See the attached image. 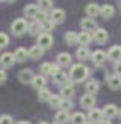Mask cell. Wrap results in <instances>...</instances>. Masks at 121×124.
Masks as SVG:
<instances>
[{
    "mask_svg": "<svg viewBox=\"0 0 121 124\" xmlns=\"http://www.w3.org/2000/svg\"><path fill=\"white\" fill-rule=\"evenodd\" d=\"M70 79L73 83H83L88 79L90 76V68L83 65V63H76V65H71L70 66V73H68Z\"/></svg>",
    "mask_w": 121,
    "mask_h": 124,
    "instance_id": "6da1fadb",
    "label": "cell"
},
{
    "mask_svg": "<svg viewBox=\"0 0 121 124\" xmlns=\"http://www.w3.org/2000/svg\"><path fill=\"white\" fill-rule=\"evenodd\" d=\"M10 30L15 37H22L23 33L28 31V22L25 18H15L10 25Z\"/></svg>",
    "mask_w": 121,
    "mask_h": 124,
    "instance_id": "7a4b0ae2",
    "label": "cell"
},
{
    "mask_svg": "<svg viewBox=\"0 0 121 124\" xmlns=\"http://www.w3.org/2000/svg\"><path fill=\"white\" fill-rule=\"evenodd\" d=\"M37 45H40L43 50L52 48V46H53V37H52V33H48V31H42V33L37 37Z\"/></svg>",
    "mask_w": 121,
    "mask_h": 124,
    "instance_id": "3957f363",
    "label": "cell"
},
{
    "mask_svg": "<svg viewBox=\"0 0 121 124\" xmlns=\"http://www.w3.org/2000/svg\"><path fill=\"white\" fill-rule=\"evenodd\" d=\"M17 63V60L13 56V53H10V51H5V53H2L0 55V68H12L13 65Z\"/></svg>",
    "mask_w": 121,
    "mask_h": 124,
    "instance_id": "277c9868",
    "label": "cell"
},
{
    "mask_svg": "<svg viewBox=\"0 0 121 124\" xmlns=\"http://www.w3.org/2000/svg\"><path fill=\"white\" fill-rule=\"evenodd\" d=\"M106 60H108V53H104L103 50H96L91 53V61H93L95 66H103L104 63H106Z\"/></svg>",
    "mask_w": 121,
    "mask_h": 124,
    "instance_id": "5b68a950",
    "label": "cell"
},
{
    "mask_svg": "<svg viewBox=\"0 0 121 124\" xmlns=\"http://www.w3.org/2000/svg\"><path fill=\"white\" fill-rule=\"evenodd\" d=\"M75 93H76V89H75L73 81H68L66 85H63L61 88H60V94H61L63 99H71V98L75 96Z\"/></svg>",
    "mask_w": 121,
    "mask_h": 124,
    "instance_id": "8992f818",
    "label": "cell"
},
{
    "mask_svg": "<svg viewBox=\"0 0 121 124\" xmlns=\"http://www.w3.org/2000/svg\"><path fill=\"white\" fill-rule=\"evenodd\" d=\"M95 103H96V98H95V94H90V93H85V94L80 98V104H81V108H85V109H93Z\"/></svg>",
    "mask_w": 121,
    "mask_h": 124,
    "instance_id": "52a82bcc",
    "label": "cell"
},
{
    "mask_svg": "<svg viewBox=\"0 0 121 124\" xmlns=\"http://www.w3.org/2000/svg\"><path fill=\"white\" fill-rule=\"evenodd\" d=\"M33 78H35V75H33V71H32L30 68L20 70V73H18V79H20V83H23V85H32Z\"/></svg>",
    "mask_w": 121,
    "mask_h": 124,
    "instance_id": "ba28073f",
    "label": "cell"
},
{
    "mask_svg": "<svg viewBox=\"0 0 121 124\" xmlns=\"http://www.w3.org/2000/svg\"><path fill=\"white\" fill-rule=\"evenodd\" d=\"M65 18H66L65 10H61V8H52V12H50V20H52V22H55L56 25H58V23H63Z\"/></svg>",
    "mask_w": 121,
    "mask_h": 124,
    "instance_id": "9c48e42d",
    "label": "cell"
},
{
    "mask_svg": "<svg viewBox=\"0 0 121 124\" xmlns=\"http://www.w3.org/2000/svg\"><path fill=\"white\" fill-rule=\"evenodd\" d=\"M106 83H108V86L111 88L113 91H118V89H121V76L120 75H108L106 76Z\"/></svg>",
    "mask_w": 121,
    "mask_h": 124,
    "instance_id": "30bf717a",
    "label": "cell"
},
{
    "mask_svg": "<svg viewBox=\"0 0 121 124\" xmlns=\"http://www.w3.org/2000/svg\"><path fill=\"white\" fill-rule=\"evenodd\" d=\"M80 27H81V30H83V31H95V30L98 28V25H96L95 18H91V17L83 18L81 22H80Z\"/></svg>",
    "mask_w": 121,
    "mask_h": 124,
    "instance_id": "8fae6325",
    "label": "cell"
},
{
    "mask_svg": "<svg viewBox=\"0 0 121 124\" xmlns=\"http://www.w3.org/2000/svg\"><path fill=\"white\" fill-rule=\"evenodd\" d=\"M71 55L70 53H66V51H61V53H58V56H56V63L60 65V66H63V68H66V66H71Z\"/></svg>",
    "mask_w": 121,
    "mask_h": 124,
    "instance_id": "7c38bea8",
    "label": "cell"
},
{
    "mask_svg": "<svg viewBox=\"0 0 121 124\" xmlns=\"http://www.w3.org/2000/svg\"><path fill=\"white\" fill-rule=\"evenodd\" d=\"M93 40L96 43H100V45L106 43V41H108V31L104 28H96L93 31Z\"/></svg>",
    "mask_w": 121,
    "mask_h": 124,
    "instance_id": "4fadbf2b",
    "label": "cell"
},
{
    "mask_svg": "<svg viewBox=\"0 0 121 124\" xmlns=\"http://www.w3.org/2000/svg\"><path fill=\"white\" fill-rule=\"evenodd\" d=\"M38 12H40V7H38V5H35V3H28V5H25V8H23V15H25L27 18H33L35 20V17H37Z\"/></svg>",
    "mask_w": 121,
    "mask_h": 124,
    "instance_id": "5bb4252c",
    "label": "cell"
},
{
    "mask_svg": "<svg viewBox=\"0 0 121 124\" xmlns=\"http://www.w3.org/2000/svg\"><path fill=\"white\" fill-rule=\"evenodd\" d=\"M120 113V109L116 108V104H106L103 108V116L104 117H108V119H113V117H116Z\"/></svg>",
    "mask_w": 121,
    "mask_h": 124,
    "instance_id": "9a60e30c",
    "label": "cell"
},
{
    "mask_svg": "<svg viewBox=\"0 0 121 124\" xmlns=\"http://www.w3.org/2000/svg\"><path fill=\"white\" fill-rule=\"evenodd\" d=\"M52 79H53V83H55V85H58L60 88H61L63 85H66V83H68L70 76L66 75L65 71H58L56 75H53V76H52Z\"/></svg>",
    "mask_w": 121,
    "mask_h": 124,
    "instance_id": "2e32d148",
    "label": "cell"
},
{
    "mask_svg": "<svg viewBox=\"0 0 121 124\" xmlns=\"http://www.w3.org/2000/svg\"><path fill=\"white\" fill-rule=\"evenodd\" d=\"M100 10H101V7H100L98 3H95V2H91V3H88V5L85 7V12H86V17H91V18H95L96 15H100Z\"/></svg>",
    "mask_w": 121,
    "mask_h": 124,
    "instance_id": "e0dca14e",
    "label": "cell"
},
{
    "mask_svg": "<svg viewBox=\"0 0 121 124\" xmlns=\"http://www.w3.org/2000/svg\"><path fill=\"white\" fill-rule=\"evenodd\" d=\"M32 86H33L37 91L43 89V88L47 86V78H45V75H35L33 81H32Z\"/></svg>",
    "mask_w": 121,
    "mask_h": 124,
    "instance_id": "ac0fdd59",
    "label": "cell"
},
{
    "mask_svg": "<svg viewBox=\"0 0 121 124\" xmlns=\"http://www.w3.org/2000/svg\"><path fill=\"white\" fill-rule=\"evenodd\" d=\"M75 56L78 58L80 61H85V60H91V53H90L88 46H80L75 51Z\"/></svg>",
    "mask_w": 121,
    "mask_h": 124,
    "instance_id": "d6986e66",
    "label": "cell"
},
{
    "mask_svg": "<svg viewBox=\"0 0 121 124\" xmlns=\"http://www.w3.org/2000/svg\"><path fill=\"white\" fill-rule=\"evenodd\" d=\"M43 31V27H42V23L40 22H37V20H33V22H30L28 23V33L30 35H40Z\"/></svg>",
    "mask_w": 121,
    "mask_h": 124,
    "instance_id": "ffe728a7",
    "label": "cell"
},
{
    "mask_svg": "<svg viewBox=\"0 0 121 124\" xmlns=\"http://www.w3.org/2000/svg\"><path fill=\"white\" fill-rule=\"evenodd\" d=\"M100 15H101L104 20H110L113 18V15H114V7L113 5H101V10H100Z\"/></svg>",
    "mask_w": 121,
    "mask_h": 124,
    "instance_id": "44dd1931",
    "label": "cell"
},
{
    "mask_svg": "<svg viewBox=\"0 0 121 124\" xmlns=\"http://www.w3.org/2000/svg\"><path fill=\"white\" fill-rule=\"evenodd\" d=\"M43 53H45V50L40 46V45H35V46H32L28 50V56L32 58V60H38V58L43 56Z\"/></svg>",
    "mask_w": 121,
    "mask_h": 124,
    "instance_id": "7402d4cb",
    "label": "cell"
},
{
    "mask_svg": "<svg viewBox=\"0 0 121 124\" xmlns=\"http://www.w3.org/2000/svg\"><path fill=\"white\" fill-rule=\"evenodd\" d=\"M108 60H113V61H120L121 60V46L120 45H114V46L110 48V51H108Z\"/></svg>",
    "mask_w": 121,
    "mask_h": 124,
    "instance_id": "603a6c76",
    "label": "cell"
},
{
    "mask_svg": "<svg viewBox=\"0 0 121 124\" xmlns=\"http://www.w3.org/2000/svg\"><path fill=\"white\" fill-rule=\"evenodd\" d=\"M13 56H15V60H17L18 63H23L27 58H30V56H28V50H27V48H22V46L17 48V50L13 51Z\"/></svg>",
    "mask_w": 121,
    "mask_h": 124,
    "instance_id": "cb8c5ba5",
    "label": "cell"
},
{
    "mask_svg": "<svg viewBox=\"0 0 121 124\" xmlns=\"http://www.w3.org/2000/svg\"><path fill=\"white\" fill-rule=\"evenodd\" d=\"M91 40H93V35H91L90 31H81V33H78V43H80L81 46L90 45Z\"/></svg>",
    "mask_w": 121,
    "mask_h": 124,
    "instance_id": "d4e9b609",
    "label": "cell"
},
{
    "mask_svg": "<svg viewBox=\"0 0 121 124\" xmlns=\"http://www.w3.org/2000/svg\"><path fill=\"white\" fill-rule=\"evenodd\" d=\"M85 89H86V93H90V94H96L98 89H100V83H98L96 79H88L86 85H85Z\"/></svg>",
    "mask_w": 121,
    "mask_h": 124,
    "instance_id": "484cf974",
    "label": "cell"
},
{
    "mask_svg": "<svg viewBox=\"0 0 121 124\" xmlns=\"http://www.w3.org/2000/svg\"><path fill=\"white\" fill-rule=\"evenodd\" d=\"M88 117H90V121L95 124H98L100 121L103 119V109H98V108H93L91 111H90V114H88Z\"/></svg>",
    "mask_w": 121,
    "mask_h": 124,
    "instance_id": "4316f807",
    "label": "cell"
},
{
    "mask_svg": "<svg viewBox=\"0 0 121 124\" xmlns=\"http://www.w3.org/2000/svg\"><path fill=\"white\" fill-rule=\"evenodd\" d=\"M70 119H71V116L68 114V111H63V109H60L55 114V123H58V124H66Z\"/></svg>",
    "mask_w": 121,
    "mask_h": 124,
    "instance_id": "83f0119b",
    "label": "cell"
},
{
    "mask_svg": "<svg viewBox=\"0 0 121 124\" xmlns=\"http://www.w3.org/2000/svg\"><path fill=\"white\" fill-rule=\"evenodd\" d=\"M63 40L66 41V45L75 46V45H78V33H76V31H66Z\"/></svg>",
    "mask_w": 121,
    "mask_h": 124,
    "instance_id": "f1b7e54d",
    "label": "cell"
},
{
    "mask_svg": "<svg viewBox=\"0 0 121 124\" xmlns=\"http://www.w3.org/2000/svg\"><path fill=\"white\" fill-rule=\"evenodd\" d=\"M61 103H63L61 94H53V96H52V99L48 101V104H50L52 109H60V108H61Z\"/></svg>",
    "mask_w": 121,
    "mask_h": 124,
    "instance_id": "f546056e",
    "label": "cell"
},
{
    "mask_svg": "<svg viewBox=\"0 0 121 124\" xmlns=\"http://www.w3.org/2000/svg\"><path fill=\"white\" fill-rule=\"evenodd\" d=\"M52 91L50 89H47V88H43V89H40L38 91V101L40 103H48L50 99H52Z\"/></svg>",
    "mask_w": 121,
    "mask_h": 124,
    "instance_id": "4dcf8cb0",
    "label": "cell"
},
{
    "mask_svg": "<svg viewBox=\"0 0 121 124\" xmlns=\"http://www.w3.org/2000/svg\"><path fill=\"white\" fill-rule=\"evenodd\" d=\"M70 123L71 124H85L86 123V116L83 113H75L71 116V119H70Z\"/></svg>",
    "mask_w": 121,
    "mask_h": 124,
    "instance_id": "1f68e13d",
    "label": "cell"
},
{
    "mask_svg": "<svg viewBox=\"0 0 121 124\" xmlns=\"http://www.w3.org/2000/svg\"><path fill=\"white\" fill-rule=\"evenodd\" d=\"M35 20L40 22V23H45L47 20H50V13H48L47 10H40L37 13V17H35Z\"/></svg>",
    "mask_w": 121,
    "mask_h": 124,
    "instance_id": "d6a6232c",
    "label": "cell"
},
{
    "mask_svg": "<svg viewBox=\"0 0 121 124\" xmlns=\"http://www.w3.org/2000/svg\"><path fill=\"white\" fill-rule=\"evenodd\" d=\"M38 7L40 10H50L53 7V0H38Z\"/></svg>",
    "mask_w": 121,
    "mask_h": 124,
    "instance_id": "836d02e7",
    "label": "cell"
},
{
    "mask_svg": "<svg viewBox=\"0 0 121 124\" xmlns=\"http://www.w3.org/2000/svg\"><path fill=\"white\" fill-rule=\"evenodd\" d=\"M42 27H43V31H48V33H50V31L55 30L56 23H55V22H52V20H47L45 23H42Z\"/></svg>",
    "mask_w": 121,
    "mask_h": 124,
    "instance_id": "e575fe53",
    "label": "cell"
},
{
    "mask_svg": "<svg viewBox=\"0 0 121 124\" xmlns=\"http://www.w3.org/2000/svg\"><path fill=\"white\" fill-rule=\"evenodd\" d=\"M9 43H10L9 35H7V33H3V31H0V48H5Z\"/></svg>",
    "mask_w": 121,
    "mask_h": 124,
    "instance_id": "d590c367",
    "label": "cell"
},
{
    "mask_svg": "<svg viewBox=\"0 0 121 124\" xmlns=\"http://www.w3.org/2000/svg\"><path fill=\"white\" fill-rule=\"evenodd\" d=\"M52 71V63H43L40 66V75H50Z\"/></svg>",
    "mask_w": 121,
    "mask_h": 124,
    "instance_id": "8d00e7d4",
    "label": "cell"
},
{
    "mask_svg": "<svg viewBox=\"0 0 121 124\" xmlns=\"http://www.w3.org/2000/svg\"><path fill=\"white\" fill-rule=\"evenodd\" d=\"M71 108H73L71 99H63V103H61V108H60V109H63V111H71Z\"/></svg>",
    "mask_w": 121,
    "mask_h": 124,
    "instance_id": "74e56055",
    "label": "cell"
},
{
    "mask_svg": "<svg viewBox=\"0 0 121 124\" xmlns=\"http://www.w3.org/2000/svg\"><path fill=\"white\" fill-rule=\"evenodd\" d=\"M0 124H13V117L9 114H2L0 116Z\"/></svg>",
    "mask_w": 121,
    "mask_h": 124,
    "instance_id": "f35d334b",
    "label": "cell"
},
{
    "mask_svg": "<svg viewBox=\"0 0 121 124\" xmlns=\"http://www.w3.org/2000/svg\"><path fill=\"white\" fill-rule=\"evenodd\" d=\"M7 78H9V75H7L5 68H0V85H2V83H5V81H7Z\"/></svg>",
    "mask_w": 121,
    "mask_h": 124,
    "instance_id": "ab89813d",
    "label": "cell"
},
{
    "mask_svg": "<svg viewBox=\"0 0 121 124\" xmlns=\"http://www.w3.org/2000/svg\"><path fill=\"white\" fill-rule=\"evenodd\" d=\"M114 71H116V75L121 76V60L120 61H114Z\"/></svg>",
    "mask_w": 121,
    "mask_h": 124,
    "instance_id": "60d3db41",
    "label": "cell"
},
{
    "mask_svg": "<svg viewBox=\"0 0 121 124\" xmlns=\"http://www.w3.org/2000/svg\"><path fill=\"white\" fill-rule=\"evenodd\" d=\"M98 124H111V123H110L108 119H101V121H100V123H98Z\"/></svg>",
    "mask_w": 121,
    "mask_h": 124,
    "instance_id": "b9f144b4",
    "label": "cell"
},
{
    "mask_svg": "<svg viewBox=\"0 0 121 124\" xmlns=\"http://www.w3.org/2000/svg\"><path fill=\"white\" fill-rule=\"evenodd\" d=\"M17 124H30V123H28V121H18Z\"/></svg>",
    "mask_w": 121,
    "mask_h": 124,
    "instance_id": "7bdbcfd3",
    "label": "cell"
},
{
    "mask_svg": "<svg viewBox=\"0 0 121 124\" xmlns=\"http://www.w3.org/2000/svg\"><path fill=\"white\" fill-rule=\"evenodd\" d=\"M3 2H7V3H13L15 0H3Z\"/></svg>",
    "mask_w": 121,
    "mask_h": 124,
    "instance_id": "ee69618b",
    "label": "cell"
},
{
    "mask_svg": "<svg viewBox=\"0 0 121 124\" xmlns=\"http://www.w3.org/2000/svg\"><path fill=\"white\" fill-rule=\"evenodd\" d=\"M38 124H50V123H47V121H42V123H38Z\"/></svg>",
    "mask_w": 121,
    "mask_h": 124,
    "instance_id": "f6af8a7d",
    "label": "cell"
},
{
    "mask_svg": "<svg viewBox=\"0 0 121 124\" xmlns=\"http://www.w3.org/2000/svg\"><path fill=\"white\" fill-rule=\"evenodd\" d=\"M85 124H95V123H91V121H86V123H85Z\"/></svg>",
    "mask_w": 121,
    "mask_h": 124,
    "instance_id": "bcb514c9",
    "label": "cell"
},
{
    "mask_svg": "<svg viewBox=\"0 0 121 124\" xmlns=\"http://www.w3.org/2000/svg\"><path fill=\"white\" fill-rule=\"evenodd\" d=\"M118 116H120V117H121V109H120V113H118Z\"/></svg>",
    "mask_w": 121,
    "mask_h": 124,
    "instance_id": "7dc6e473",
    "label": "cell"
},
{
    "mask_svg": "<svg viewBox=\"0 0 121 124\" xmlns=\"http://www.w3.org/2000/svg\"><path fill=\"white\" fill-rule=\"evenodd\" d=\"M53 124H58V123H53Z\"/></svg>",
    "mask_w": 121,
    "mask_h": 124,
    "instance_id": "c3c4849f",
    "label": "cell"
},
{
    "mask_svg": "<svg viewBox=\"0 0 121 124\" xmlns=\"http://www.w3.org/2000/svg\"><path fill=\"white\" fill-rule=\"evenodd\" d=\"M0 2H3V0H0Z\"/></svg>",
    "mask_w": 121,
    "mask_h": 124,
    "instance_id": "681fc988",
    "label": "cell"
}]
</instances>
